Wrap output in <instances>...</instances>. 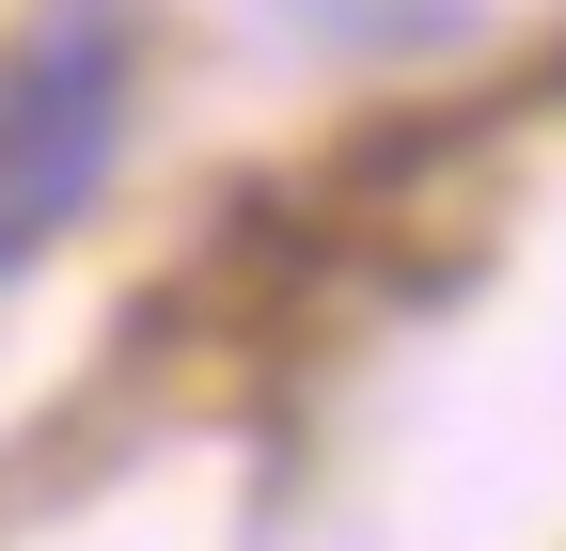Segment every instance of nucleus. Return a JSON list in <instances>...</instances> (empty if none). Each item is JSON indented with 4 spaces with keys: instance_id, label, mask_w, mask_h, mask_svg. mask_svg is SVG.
<instances>
[{
    "instance_id": "obj_1",
    "label": "nucleus",
    "mask_w": 566,
    "mask_h": 551,
    "mask_svg": "<svg viewBox=\"0 0 566 551\" xmlns=\"http://www.w3.org/2000/svg\"><path fill=\"white\" fill-rule=\"evenodd\" d=\"M111 143H126V32L111 0H48L32 48L0 63V268H32L111 189Z\"/></svg>"
}]
</instances>
